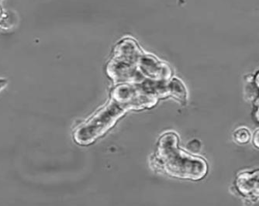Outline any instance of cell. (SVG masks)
Here are the masks:
<instances>
[{
    "mask_svg": "<svg viewBox=\"0 0 259 206\" xmlns=\"http://www.w3.org/2000/svg\"><path fill=\"white\" fill-rule=\"evenodd\" d=\"M179 137L173 132L164 133L158 140L155 165L174 178L198 181L206 176L208 167L202 158L183 151L178 146Z\"/></svg>",
    "mask_w": 259,
    "mask_h": 206,
    "instance_id": "6da1fadb",
    "label": "cell"
},
{
    "mask_svg": "<svg viewBox=\"0 0 259 206\" xmlns=\"http://www.w3.org/2000/svg\"><path fill=\"white\" fill-rule=\"evenodd\" d=\"M127 106L110 102L97 115L78 127L74 133V140L80 145H89L107 133L124 114Z\"/></svg>",
    "mask_w": 259,
    "mask_h": 206,
    "instance_id": "7a4b0ae2",
    "label": "cell"
},
{
    "mask_svg": "<svg viewBox=\"0 0 259 206\" xmlns=\"http://www.w3.org/2000/svg\"><path fill=\"white\" fill-rule=\"evenodd\" d=\"M236 185L243 194L259 197V170L251 173L244 172L239 175Z\"/></svg>",
    "mask_w": 259,
    "mask_h": 206,
    "instance_id": "3957f363",
    "label": "cell"
},
{
    "mask_svg": "<svg viewBox=\"0 0 259 206\" xmlns=\"http://www.w3.org/2000/svg\"><path fill=\"white\" fill-rule=\"evenodd\" d=\"M234 137L238 143H247L251 139V133L248 129L241 127L234 132Z\"/></svg>",
    "mask_w": 259,
    "mask_h": 206,
    "instance_id": "277c9868",
    "label": "cell"
},
{
    "mask_svg": "<svg viewBox=\"0 0 259 206\" xmlns=\"http://www.w3.org/2000/svg\"><path fill=\"white\" fill-rule=\"evenodd\" d=\"M253 142H254V146L259 148V130H257L254 135V138H253Z\"/></svg>",
    "mask_w": 259,
    "mask_h": 206,
    "instance_id": "5b68a950",
    "label": "cell"
},
{
    "mask_svg": "<svg viewBox=\"0 0 259 206\" xmlns=\"http://www.w3.org/2000/svg\"><path fill=\"white\" fill-rule=\"evenodd\" d=\"M6 84H7V81H5V79H0V89L4 88Z\"/></svg>",
    "mask_w": 259,
    "mask_h": 206,
    "instance_id": "8992f818",
    "label": "cell"
},
{
    "mask_svg": "<svg viewBox=\"0 0 259 206\" xmlns=\"http://www.w3.org/2000/svg\"><path fill=\"white\" fill-rule=\"evenodd\" d=\"M0 14H1V10H0Z\"/></svg>",
    "mask_w": 259,
    "mask_h": 206,
    "instance_id": "52a82bcc",
    "label": "cell"
}]
</instances>
